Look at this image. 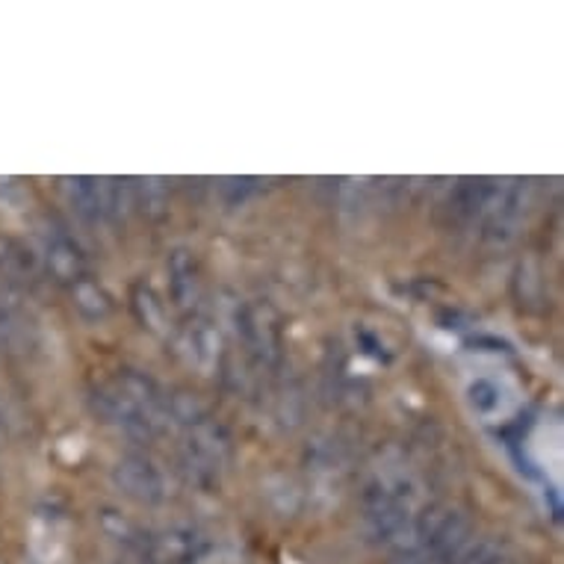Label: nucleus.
<instances>
[{
	"label": "nucleus",
	"mask_w": 564,
	"mask_h": 564,
	"mask_svg": "<svg viewBox=\"0 0 564 564\" xmlns=\"http://www.w3.org/2000/svg\"><path fill=\"white\" fill-rule=\"evenodd\" d=\"M112 485L133 502L142 506H163L172 497V481L166 470L149 455H121L112 467Z\"/></svg>",
	"instance_id": "6e6552de"
},
{
	"label": "nucleus",
	"mask_w": 564,
	"mask_h": 564,
	"mask_svg": "<svg viewBox=\"0 0 564 564\" xmlns=\"http://www.w3.org/2000/svg\"><path fill=\"white\" fill-rule=\"evenodd\" d=\"M130 307L137 314L139 325L151 334H166V307L158 299V293L149 284H137L130 290Z\"/></svg>",
	"instance_id": "f3484780"
},
{
	"label": "nucleus",
	"mask_w": 564,
	"mask_h": 564,
	"mask_svg": "<svg viewBox=\"0 0 564 564\" xmlns=\"http://www.w3.org/2000/svg\"><path fill=\"white\" fill-rule=\"evenodd\" d=\"M21 332V319H19V307L10 299V293L0 290V349L3 346H12L15 337Z\"/></svg>",
	"instance_id": "5701e85b"
},
{
	"label": "nucleus",
	"mask_w": 564,
	"mask_h": 564,
	"mask_svg": "<svg viewBox=\"0 0 564 564\" xmlns=\"http://www.w3.org/2000/svg\"><path fill=\"white\" fill-rule=\"evenodd\" d=\"M361 527L367 541L397 546L423 506V485L402 462H384L372 470L361 494Z\"/></svg>",
	"instance_id": "f03ea898"
},
{
	"label": "nucleus",
	"mask_w": 564,
	"mask_h": 564,
	"mask_svg": "<svg viewBox=\"0 0 564 564\" xmlns=\"http://www.w3.org/2000/svg\"><path fill=\"white\" fill-rule=\"evenodd\" d=\"M72 302H75V311L84 316L86 323H104V319H110L116 305H112V296L104 290V284H98L95 278L84 275L80 281H75L72 288Z\"/></svg>",
	"instance_id": "4468645a"
},
{
	"label": "nucleus",
	"mask_w": 564,
	"mask_h": 564,
	"mask_svg": "<svg viewBox=\"0 0 564 564\" xmlns=\"http://www.w3.org/2000/svg\"><path fill=\"white\" fill-rule=\"evenodd\" d=\"M65 202L75 210L84 223L89 225H107V223H124L130 214H137L133 204V186L124 177H63Z\"/></svg>",
	"instance_id": "7ed1b4c3"
},
{
	"label": "nucleus",
	"mask_w": 564,
	"mask_h": 564,
	"mask_svg": "<svg viewBox=\"0 0 564 564\" xmlns=\"http://www.w3.org/2000/svg\"><path fill=\"white\" fill-rule=\"evenodd\" d=\"M234 458V441L228 429L207 414L198 423L184 429V444H181V464L189 473V479L202 488L219 485L223 473Z\"/></svg>",
	"instance_id": "20e7f679"
},
{
	"label": "nucleus",
	"mask_w": 564,
	"mask_h": 564,
	"mask_svg": "<svg viewBox=\"0 0 564 564\" xmlns=\"http://www.w3.org/2000/svg\"><path fill=\"white\" fill-rule=\"evenodd\" d=\"M0 564H3V558H0Z\"/></svg>",
	"instance_id": "cd10ccee"
},
{
	"label": "nucleus",
	"mask_w": 564,
	"mask_h": 564,
	"mask_svg": "<svg viewBox=\"0 0 564 564\" xmlns=\"http://www.w3.org/2000/svg\"><path fill=\"white\" fill-rule=\"evenodd\" d=\"M470 405L479 411V414H490L494 408L500 405V390L497 384L488 379H479L470 384Z\"/></svg>",
	"instance_id": "b1692460"
},
{
	"label": "nucleus",
	"mask_w": 564,
	"mask_h": 564,
	"mask_svg": "<svg viewBox=\"0 0 564 564\" xmlns=\"http://www.w3.org/2000/svg\"><path fill=\"white\" fill-rule=\"evenodd\" d=\"M189 564H246V555L231 544H214V541H207V544L193 555V562Z\"/></svg>",
	"instance_id": "4be33fe9"
},
{
	"label": "nucleus",
	"mask_w": 564,
	"mask_h": 564,
	"mask_svg": "<svg viewBox=\"0 0 564 564\" xmlns=\"http://www.w3.org/2000/svg\"><path fill=\"white\" fill-rule=\"evenodd\" d=\"M535 189L529 181H497L494 198L481 216V242L490 249H509L532 214Z\"/></svg>",
	"instance_id": "423d86ee"
},
{
	"label": "nucleus",
	"mask_w": 564,
	"mask_h": 564,
	"mask_svg": "<svg viewBox=\"0 0 564 564\" xmlns=\"http://www.w3.org/2000/svg\"><path fill=\"white\" fill-rule=\"evenodd\" d=\"M42 272L45 269H42L36 249H30L28 242L12 240V237H0V278L7 288H36Z\"/></svg>",
	"instance_id": "ddd939ff"
},
{
	"label": "nucleus",
	"mask_w": 564,
	"mask_h": 564,
	"mask_svg": "<svg viewBox=\"0 0 564 564\" xmlns=\"http://www.w3.org/2000/svg\"><path fill=\"white\" fill-rule=\"evenodd\" d=\"M166 275H169V296L175 302L177 311L189 314L198 299H202V269L198 260L189 249L169 251L166 258Z\"/></svg>",
	"instance_id": "f8f14e48"
},
{
	"label": "nucleus",
	"mask_w": 564,
	"mask_h": 564,
	"mask_svg": "<svg viewBox=\"0 0 564 564\" xmlns=\"http://www.w3.org/2000/svg\"><path fill=\"white\" fill-rule=\"evenodd\" d=\"M514 288H518L520 305H538L541 302V290H544V278H541V267L535 258L520 260L518 272H514Z\"/></svg>",
	"instance_id": "6ab92c4d"
},
{
	"label": "nucleus",
	"mask_w": 564,
	"mask_h": 564,
	"mask_svg": "<svg viewBox=\"0 0 564 564\" xmlns=\"http://www.w3.org/2000/svg\"><path fill=\"white\" fill-rule=\"evenodd\" d=\"M39 260H42V269L47 275L63 288H72L75 281L86 275L84 246L56 216H45L39 223Z\"/></svg>",
	"instance_id": "0eeeda50"
},
{
	"label": "nucleus",
	"mask_w": 564,
	"mask_h": 564,
	"mask_svg": "<svg viewBox=\"0 0 564 564\" xmlns=\"http://www.w3.org/2000/svg\"><path fill=\"white\" fill-rule=\"evenodd\" d=\"M361 340L367 343V346H376V337H372L370 332H361ZM370 355H376V358H381V351H379V349H370Z\"/></svg>",
	"instance_id": "a878e982"
},
{
	"label": "nucleus",
	"mask_w": 564,
	"mask_h": 564,
	"mask_svg": "<svg viewBox=\"0 0 564 564\" xmlns=\"http://www.w3.org/2000/svg\"><path fill=\"white\" fill-rule=\"evenodd\" d=\"M494 189H497V181H488V177L458 181L449 198L444 202V207H441L444 228H449V231H470V228H476L479 231L481 216L488 210Z\"/></svg>",
	"instance_id": "9d476101"
},
{
	"label": "nucleus",
	"mask_w": 564,
	"mask_h": 564,
	"mask_svg": "<svg viewBox=\"0 0 564 564\" xmlns=\"http://www.w3.org/2000/svg\"><path fill=\"white\" fill-rule=\"evenodd\" d=\"M388 564H449L441 555L429 553V550H408V553H393Z\"/></svg>",
	"instance_id": "393cba45"
},
{
	"label": "nucleus",
	"mask_w": 564,
	"mask_h": 564,
	"mask_svg": "<svg viewBox=\"0 0 564 564\" xmlns=\"http://www.w3.org/2000/svg\"><path fill=\"white\" fill-rule=\"evenodd\" d=\"M267 181H260V177H223L216 189L223 195L225 204H231V207H242L251 198H258L263 189H267Z\"/></svg>",
	"instance_id": "aec40b11"
},
{
	"label": "nucleus",
	"mask_w": 564,
	"mask_h": 564,
	"mask_svg": "<svg viewBox=\"0 0 564 564\" xmlns=\"http://www.w3.org/2000/svg\"><path fill=\"white\" fill-rule=\"evenodd\" d=\"M130 186H133L137 214L149 219H163L169 214V184L163 177H139V181H130Z\"/></svg>",
	"instance_id": "dca6fc26"
},
{
	"label": "nucleus",
	"mask_w": 564,
	"mask_h": 564,
	"mask_svg": "<svg viewBox=\"0 0 564 564\" xmlns=\"http://www.w3.org/2000/svg\"><path fill=\"white\" fill-rule=\"evenodd\" d=\"M207 544V538L193 527L149 529L145 544L139 550L137 562L142 564H189L193 555Z\"/></svg>",
	"instance_id": "9b49d317"
},
{
	"label": "nucleus",
	"mask_w": 564,
	"mask_h": 564,
	"mask_svg": "<svg viewBox=\"0 0 564 564\" xmlns=\"http://www.w3.org/2000/svg\"><path fill=\"white\" fill-rule=\"evenodd\" d=\"M177 355L184 358L186 367H193L198 376H219L225 367V340L219 325L204 319V316H193L181 325V332L175 337Z\"/></svg>",
	"instance_id": "1a4fd4ad"
},
{
	"label": "nucleus",
	"mask_w": 564,
	"mask_h": 564,
	"mask_svg": "<svg viewBox=\"0 0 564 564\" xmlns=\"http://www.w3.org/2000/svg\"><path fill=\"white\" fill-rule=\"evenodd\" d=\"M89 408L101 423L121 429L137 441H154L172 429L166 414V390L149 372L133 367H121L110 379L93 384Z\"/></svg>",
	"instance_id": "f257e3e1"
},
{
	"label": "nucleus",
	"mask_w": 564,
	"mask_h": 564,
	"mask_svg": "<svg viewBox=\"0 0 564 564\" xmlns=\"http://www.w3.org/2000/svg\"><path fill=\"white\" fill-rule=\"evenodd\" d=\"M234 323H237V334L251 364L258 370H278L284 361V325H281L278 307L267 299H249L237 305Z\"/></svg>",
	"instance_id": "39448f33"
},
{
	"label": "nucleus",
	"mask_w": 564,
	"mask_h": 564,
	"mask_svg": "<svg viewBox=\"0 0 564 564\" xmlns=\"http://www.w3.org/2000/svg\"><path fill=\"white\" fill-rule=\"evenodd\" d=\"M3 437H7V432H3V423H0V444H3Z\"/></svg>",
	"instance_id": "bb28decb"
},
{
	"label": "nucleus",
	"mask_w": 564,
	"mask_h": 564,
	"mask_svg": "<svg viewBox=\"0 0 564 564\" xmlns=\"http://www.w3.org/2000/svg\"><path fill=\"white\" fill-rule=\"evenodd\" d=\"M275 416L284 429H296L302 423V416H305V393H302L299 384H288L278 393Z\"/></svg>",
	"instance_id": "412c9836"
},
{
	"label": "nucleus",
	"mask_w": 564,
	"mask_h": 564,
	"mask_svg": "<svg viewBox=\"0 0 564 564\" xmlns=\"http://www.w3.org/2000/svg\"><path fill=\"white\" fill-rule=\"evenodd\" d=\"M98 527H101V532L110 538L112 544L121 546V550L133 555V558H137L142 544H145V535H149V529L142 527V523L130 520L128 514H121V511L116 509L98 511Z\"/></svg>",
	"instance_id": "2eb2a0df"
},
{
	"label": "nucleus",
	"mask_w": 564,
	"mask_h": 564,
	"mask_svg": "<svg viewBox=\"0 0 564 564\" xmlns=\"http://www.w3.org/2000/svg\"><path fill=\"white\" fill-rule=\"evenodd\" d=\"M458 564H514V555L497 538H481V541H470Z\"/></svg>",
	"instance_id": "a211bd4d"
}]
</instances>
